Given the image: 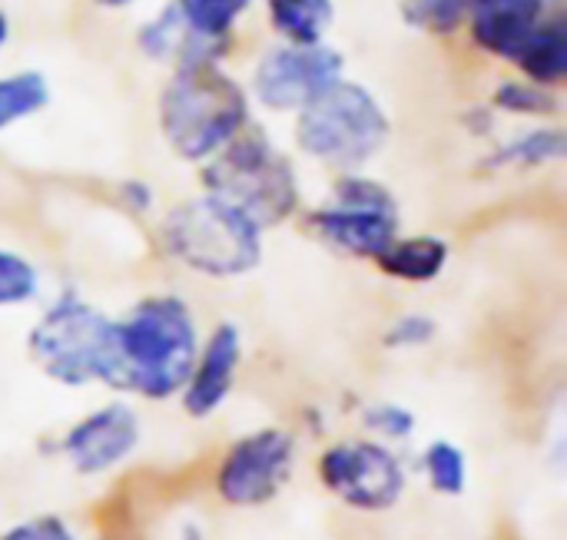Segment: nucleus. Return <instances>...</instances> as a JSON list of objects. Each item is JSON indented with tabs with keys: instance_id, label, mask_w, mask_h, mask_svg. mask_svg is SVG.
Here are the masks:
<instances>
[{
	"instance_id": "nucleus-31",
	"label": "nucleus",
	"mask_w": 567,
	"mask_h": 540,
	"mask_svg": "<svg viewBox=\"0 0 567 540\" xmlns=\"http://www.w3.org/2000/svg\"><path fill=\"white\" fill-rule=\"evenodd\" d=\"M10 37H13V27H10V13H7V10L0 7V53L7 50Z\"/></svg>"
},
{
	"instance_id": "nucleus-26",
	"label": "nucleus",
	"mask_w": 567,
	"mask_h": 540,
	"mask_svg": "<svg viewBox=\"0 0 567 540\" xmlns=\"http://www.w3.org/2000/svg\"><path fill=\"white\" fill-rule=\"evenodd\" d=\"M0 540H76L60 518H33L10 528Z\"/></svg>"
},
{
	"instance_id": "nucleus-11",
	"label": "nucleus",
	"mask_w": 567,
	"mask_h": 540,
	"mask_svg": "<svg viewBox=\"0 0 567 540\" xmlns=\"http://www.w3.org/2000/svg\"><path fill=\"white\" fill-rule=\"evenodd\" d=\"M239 37H206L196 33L173 0L159 3L150 17H143L133 30V46L143 60L183 70V66H229L236 56Z\"/></svg>"
},
{
	"instance_id": "nucleus-29",
	"label": "nucleus",
	"mask_w": 567,
	"mask_h": 540,
	"mask_svg": "<svg viewBox=\"0 0 567 540\" xmlns=\"http://www.w3.org/2000/svg\"><path fill=\"white\" fill-rule=\"evenodd\" d=\"M369 425H372L379 435H385V438H405V435H412L415 418H412L405 408L382 405V408H372V412H369Z\"/></svg>"
},
{
	"instance_id": "nucleus-4",
	"label": "nucleus",
	"mask_w": 567,
	"mask_h": 540,
	"mask_svg": "<svg viewBox=\"0 0 567 540\" xmlns=\"http://www.w3.org/2000/svg\"><path fill=\"white\" fill-rule=\"evenodd\" d=\"M392 133L385 100L365 80L346 73L289 120V149L326 173L369 169L389 149Z\"/></svg>"
},
{
	"instance_id": "nucleus-17",
	"label": "nucleus",
	"mask_w": 567,
	"mask_h": 540,
	"mask_svg": "<svg viewBox=\"0 0 567 540\" xmlns=\"http://www.w3.org/2000/svg\"><path fill=\"white\" fill-rule=\"evenodd\" d=\"M449 262H452L449 239H442L435 232H412V236L399 232L389 242V249L375 259V269L392 282L429 285L435 279H442Z\"/></svg>"
},
{
	"instance_id": "nucleus-8",
	"label": "nucleus",
	"mask_w": 567,
	"mask_h": 540,
	"mask_svg": "<svg viewBox=\"0 0 567 540\" xmlns=\"http://www.w3.org/2000/svg\"><path fill=\"white\" fill-rule=\"evenodd\" d=\"M346 76V53L336 43H262L246 66V93L252 110L292 120L312 96Z\"/></svg>"
},
{
	"instance_id": "nucleus-14",
	"label": "nucleus",
	"mask_w": 567,
	"mask_h": 540,
	"mask_svg": "<svg viewBox=\"0 0 567 540\" xmlns=\"http://www.w3.org/2000/svg\"><path fill=\"white\" fill-rule=\"evenodd\" d=\"M239 362H243L239 329L229 322L216 325L213 335L206 339V345L199 349L189 382L183 388V405L193 418H206L226 402V395L233 392Z\"/></svg>"
},
{
	"instance_id": "nucleus-1",
	"label": "nucleus",
	"mask_w": 567,
	"mask_h": 540,
	"mask_svg": "<svg viewBox=\"0 0 567 540\" xmlns=\"http://www.w3.org/2000/svg\"><path fill=\"white\" fill-rule=\"evenodd\" d=\"M196 355L199 325L193 309L179 295L156 292L113 322L110 362L100 382L143 398H169L186 388Z\"/></svg>"
},
{
	"instance_id": "nucleus-15",
	"label": "nucleus",
	"mask_w": 567,
	"mask_h": 540,
	"mask_svg": "<svg viewBox=\"0 0 567 540\" xmlns=\"http://www.w3.org/2000/svg\"><path fill=\"white\" fill-rule=\"evenodd\" d=\"M567 159L565 123H528L518 133L495 136L478 156L475 169L488 176L502 173H545Z\"/></svg>"
},
{
	"instance_id": "nucleus-16",
	"label": "nucleus",
	"mask_w": 567,
	"mask_h": 540,
	"mask_svg": "<svg viewBox=\"0 0 567 540\" xmlns=\"http://www.w3.org/2000/svg\"><path fill=\"white\" fill-rule=\"evenodd\" d=\"M512 73L548 86V90H561L567 86V13L565 3L555 7L538 27L535 33L525 40V46L518 50V56L512 60Z\"/></svg>"
},
{
	"instance_id": "nucleus-10",
	"label": "nucleus",
	"mask_w": 567,
	"mask_h": 540,
	"mask_svg": "<svg viewBox=\"0 0 567 540\" xmlns=\"http://www.w3.org/2000/svg\"><path fill=\"white\" fill-rule=\"evenodd\" d=\"M292 455H296L292 438L276 428L239 438L219 465V475H216L219 498L236 508L266 505L289 481Z\"/></svg>"
},
{
	"instance_id": "nucleus-19",
	"label": "nucleus",
	"mask_w": 567,
	"mask_h": 540,
	"mask_svg": "<svg viewBox=\"0 0 567 540\" xmlns=\"http://www.w3.org/2000/svg\"><path fill=\"white\" fill-rule=\"evenodd\" d=\"M485 103L498 120H515V123H558L565 113V93L561 90L538 86L518 73L495 80Z\"/></svg>"
},
{
	"instance_id": "nucleus-30",
	"label": "nucleus",
	"mask_w": 567,
	"mask_h": 540,
	"mask_svg": "<svg viewBox=\"0 0 567 540\" xmlns=\"http://www.w3.org/2000/svg\"><path fill=\"white\" fill-rule=\"evenodd\" d=\"M96 10H103V13H123V10H130V7H136L140 0H90Z\"/></svg>"
},
{
	"instance_id": "nucleus-22",
	"label": "nucleus",
	"mask_w": 567,
	"mask_h": 540,
	"mask_svg": "<svg viewBox=\"0 0 567 540\" xmlns=\"http://www.w3.org/2000/svg\"><path fill=\"white\" fill-rule=\"evenodd\" d=\"M183 20L206 37H239L243 20L259 0H173Z\"/></svg>"
},
{
	"instance_id": "nucleus-18",
	"label": "nucleus",
	"mask_w": 567,
	"mask_h": 540,
	"mask_svg": "<svg viewBox=\"0 0 567 540\" xmlns=\"http://www.w3.org/2000/svg\"><path fill=\"white\" fill-rule=\"evenodd\" d=\"M262 23L279 43H326L339 23V0H259Z\"/></svg>"
},
{
	"instance_id": "nucleus-24",
	"label": "nucleus",
	"mask_w": 567,
	"mask_h": 540,
	"mask_svg": "<svg viewBox=\"0 0 567 540\" xmlns=\"http://www.w3.org/2000/svg\"><path fill=\"white\" fill-rule=\"evenodd\" d=\"M425 475L432 481V488L439 495H462L465 481H468V468H465V455L449 445V442H435L425 451Z\"/></svg>"
},
{
	"instance_id": "nucleus-23",
	"label": "nucleus",
	"mask_w": 567,
	"mask_h": 540,
	"mask_svg": "<svg viewBox=\"0 0 567 540\" xmlns=\"http://www.w3.org/2000/svg\"><path fill=\"white\" fill-rule=\"evenodd\" d=\"M40 295V269L30 256L0 246V309L27 305Z\"/></svg>"
},
{
	"instance_id": "nucleus-20",
	"label": "nucleus",
	"mask_w": 567,
	"mask_h": 540,
	"mask_svg": "<svg viewBox=\"0 0 567 540\" xmlns=\"http://www.w3.org/2000/svg\"><path fill=\"white\" fill-rule=\"evenodd\" d=\"M53 100L50 76L37 66L0 73V133L40 116Z\"/></svg>"
},
{
	"instance_id": "nucleus-13",
	"label": "nucleus",
	"mask_w": 567,
	"mask_h": 540,
	"mask_svg": "<svg viewBox=\"0 0 567 540\" xmlns=\"http://www.w3.org/2000/svg\"><path fill=\"white\" fill-rule=\"evenodd\" d=\"M140 442V422L126 405H106L76 422L63 438V455L80 475H103L126 461Z\"/></svg>"
},
{
	"instance_id": "nucleus-12",
	"label": "nucleus",
	"mask_w": 567,
	"mask_h": 540,
	"mask_svg": "<svg viewBox=\"0 0 567 540\" xmlns=\"http://www.w3.org/2000/svg\"><path fill=\"white\" fill-rule=\"evenodd\" d=\"M555 7L561 0H475L462 43L482 63L512 66L525 40Z\"/></svg>"
},
{
	"instance_id": "nucleus-25",
	"label": "nucleus",
	"mask_w": 567,
	"mask_h": 540,
	"mask_svg": "<svg viewBox=\"0 0 567 540\" xmlns=\"http://www.w3.org/2000/svg\"><path fill=\"white\" fill-rule=\"evenodd\" d=\"M116 202L123 212L130 216H153L156 206H159V193L150 179H140V176H130V179H120L116 189H113Z\"/></svg>"
},
{
	"instance_id": "nucleus-3",
	"label": "nucleus",
	"mask_w": 567,
	"mask_h": 540,
	"mask_svg": "<svg viewBox=\"0 0 567 540\" xmlns=\"http://www.w3.org/2000/svg\"><path fill=\"white\" fill-rule=\"evenodd\" d=\"M199 189L236 206L262 232L302 216L306 186L299 156L266 123H249L199 169Z\"/></svg>"
},
{
	"instance_id": "nucleus-27",
	"label": "nucleus",
	"mask_w": 567,
	"mask_h": 540,
	"mask_svg": "<svg viewBox=\"0 0 567 540\" xmlns=\"http://www.w3.org/2000/svg\"><path fill=\"white\" fill-rule=\"evenodd\" d=\"M462 129L472 136V139H482V143H492L495 136H498V116L488 110V103L482 100V103H472V106H465L462 110Z\"/></svg>"
},
{
	"instance_id": "nucleus-28",
	"label": "nucleus",
	"mask_w": 567,
	"mask_h": 540,
	"mask_svg": "<svg viewBox=\"0 0 567 540\" xmlns=\"http://www.w3.org/2000/svg\"><path fill=\"white\" fill-rule=\"evenodd\" d=\"M432 335H435V322H432V319H425V315H402V319L389 329L385 342H389V345H422V342H429Z\"/></svg>"
},
{
	"instance_id": "nucleus-21",
	"label": "nucleus",
	"mask_w": 567,
	"mask_h": 540,
	"mask_svg": "<svg viewBox=\"0 0 567 540\" xmlns=\"http://www.w3.org/2000/svg\"><path fill=\"white\" fill-rule=\"evenodd\" d=\"M475 0H399L402 23L435 43L462 40Z\"/></svg>"
},
{
	"instance_id": "nucleus-6",
	"label": "nucleus",
	"mask_w": 567,
	"mask_h": 540,
	"mask_svg": "<svg viewBox=\"0 0 567 540\" xmlns=\"http://www.w3.org/2000/svg\"><path fill=\"white\" fill-rule=\"evenodd\" d=\"M302 222L326 249L359 262H375L402 232V202L382 176L369 169H346L332 173L326 199L306 209Z\"/></svg>"
},
{
	"instance_id": "nucleus-7",
	"label": "nucleus",
	"mask_w": 567,
	"mask_h": 540,
	"mask_svg": "<svg viewBox=\"0 0 567 540\" xmlns=\"http://www.w3.org/2000/svg\"><path fill=\"white\" fill-rule=\"evenodd\" d=\"M33 362L60 385H86L103 378L113 345V319L76 292H63L30 329Z\"/></svg>"
},
{
	"instance_id": "nucleus-5",
	"label": "nucleus",
	"mask_w": 567,
	"mask_h": 540,
	"mask_svg": "<svg viewBox=\"0 0 567 540\" xmlns=\"http://www.w3.org/2000/svg\"><path fill=\"white\" fill-rule=\"evenodd\" d=\"M163 256L203 279H243L259 269L266 232L236 206L193 193L176 199L156 222Z\"/></svg>"
},
{
	"instance_id": "nucleus-9",
	"label": "nucleus",
	"mask_w": 567,
	"mask_h": 540,
	"mask_svg": "<svg viewBox=\"0 0 567 540\" xmlns=\"http://www.w3.org/2000/svg\"><path fill=\"white\" fill-rule=\"evenodd\" d=\"M322 485L359 511H389L405 488V475L395 455L372 442L336 445L319 458Z\"/></svg>"
},
{
	"instance_id": "nucleus-2",
	"label": "nucleus",
	"mask_w": 567,
	"mask_h": 540,
	"mask_svg": "<svg viewBox=\"0 0 567 540\" xmlns=\"http://www.w3.org/2000/svg\"><path fill=\"white\" fill-rule=\"evenodd\" d=\"M153 113L163 146L196 169L256 123L246 83L229 66L166 70Z\"/></svg>"
}]
</instances>
